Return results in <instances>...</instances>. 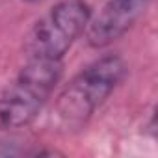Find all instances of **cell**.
Returning <instances> with one entry per match:
<instances>
[{
    "mask_svg": "<svg viewBox=\"0 0 158 158\" xmlns=\"http://www.w3.org/2000/svg\"><path fill=\"white\" fill-rule=\"evenodd\" d=\"M151 0H106L89 19L86 39L95 48H104L121 39L145 13Z\"/></svg>",
    "mask_w": 158,
    "mask_h": 158,
    "instance_id": "277c9868",
    "label": "cell"
},
{
    "mask_svg": "<svg viewBox=\"0 0 158 158\" xmlns=\"http://www.w3.org/2000/svg\"><path fill=\"white\" fill-rule=\"evenodd\" d=\"M26 2H39V0H26Z\"/></svg>",
    "mask_w": 158,
    "mask_h": 158,
    "instance_id": "5b68a950",
    "label": "cell"
},
{
    "mask_svg": "<svg viewBox=\"0 0 158 158\" xmlns=\"http://www.w3.org/2000/svg\"><path fill=\"white\" fill-rule=\"evenodd\" d=\"M61 74V60H26L24 67L0 91V130L32 125L50 101Z\"/></svg>",
    "mask_w": 158,
    "mask_h": 158,
    "instance_id": "7a4b0ae2",
    "label": "cell"
},
{
    "mask_svg": "<svg viewBox=\"0 0 158 158\" xmlns=\"http://www.w3.org/2000/svg\"><path fill=\"white\" fill-rule=\"evenodd\" d=\"M86 0H60L26 34V60H63L91 19Z\"/></svg>",
    "mask_w": 158,
    "mask_h": 158,
    "instance_id": "3957f363",
    "label": "cell"
},
{
    "mask_svg": "<svg viewBox=\"0 0 158 158\" xmlns=\"http://www.w3.org/2000/svg\"><path fill=\"white\" fill-rule=\"evenodd\" d=\"M125 76L127 63L121 56L108 54L91 61L58 93L50 115L52 123L65 132L82 128L121 86Z\"/></svg>",
    "mask_w": 158,
    "mask_h": 158,
    "instance_id": "6da1fadb",
    "label": "cell"
}]
</instances>
